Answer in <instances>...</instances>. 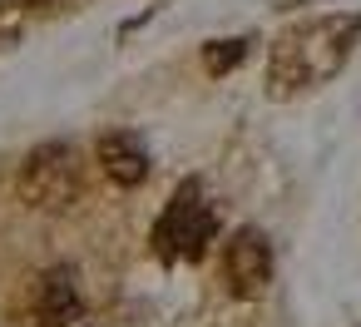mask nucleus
Returning a JSON list of instances; mask_svg holds the SVG:
<instances>
[{
    "label": "nucleus",
    "mask_w": 361,
    "mask_h": 327,
    "mask_svg": "<svg viewBox=\"0 0 361 327\" xmlns=\"http://www.w3.org/2000/svg\"><path fill=\"white\" fill-rule=\"evenodd\" d=\"M99 164H104V174H109L114 184H124V189L144 184V174H149V154H144V144H139L134 134H104V139H99Z\"/></svg>",
    "instance_id": "39448f33"
},
{
    "label": "nucleus",
    "mask_w": 361,
    "mask_h": 327,
    "mask_svg": "<svg viewBox=\"0 0 361 327\" xmlns=\"http://www.w3.org/2000/svg\"><path fill=\"white\" fill-rule=\"evenodd\" d=\"M85 189V154L65 139L40 144L20 164V198L30 208H70Z\"/></svg>",
    "instance_id": "f257e3e1"
},
{
    "label": "nucleus",
    "mask_w": 361,
    "mask_h": 327,
    "mask_svg": "<svg viewBox=\"0 0 361 327\" xmlns=\"http://www.w3.org/2000/svg\"><path fill=\"white\" fill-rule=\"evenodd\" d=\"M25 317H30V327H85V307H80L75 278H70L65 268L40 273V278L30 283Z\"/></svg>",
    "instance_id": "20e7f679"
},
{
    "label": "nucleus",
    "mask_w": 361,
    "mask_h": 327,
    "mask_svg": "<svg viewBox=\"0 0 361 327\" xmlns=\"http://www.w3.org/2000/svg\"><path fill=\"white\" fill-rule=\"evenodd\" d=\"M213 238V208L203 198V184L198 179H183L173 203L164 208V218L154 223V253L164 263H178V258H203Z\"/></svg>",
    "instance_id": "f03ea898"
},
{
    "label": "nucleus",
    "mask_w": 361,
    "mask_h": 327,
    "mask_svg": "<svg viewBox=\"0 0 361 327\" xmlns=\"http://www.w3.org/2000/svg\"><path fill=\"white\" fill-rule=\"evenodd\" d=\"M223 278H228V292L233 297H262L267 283H272V248L257 228H243L228 238L223 248Z\"/></svg>",
    "instance_id": "7ed1b4c3"
},
{
    "label": "nucleus",
    "mask_w": 361,
    "mask_h": 327,
    "mask_svg": "<svg viewBox=\"0 0 361 327\" xmlns=\"http://www.w3.org/2000/svg\"><path fill=\"white\" fill-rule=\"evenodd\" d=\"M243 55H247V45H243V40H218V50H208V70H213V75H223V70H228L233 60H243Z\"/></svg>",
    "instance_id": "423d86ee"
}]
</instances>
